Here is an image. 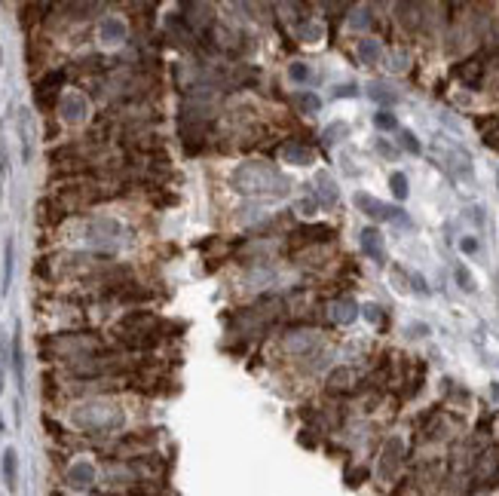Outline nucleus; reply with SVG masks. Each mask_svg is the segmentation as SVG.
<instances>
[{"mask_svg": "<svg viewBox=\"0 0 499 496\" xmlns=\"http://www.w3.org/2000/svg\"><path fill=\"white\" fill-rule=\"evenodd\" d=\"M404 463V441L401 438H389L380 450V468H377V475H380V481H392L395 475H399V468Z\"/></svg>", "mask_w": 499, "mask_h": 496, "instance_id": "4", "label": "nucleus"}, {"mask_svg": "<svg viewBox=\"0 0 499 496\" xmlns=\"http://www.w3.org/2000/svg\"><path fill=\"white\" fill-rule=\"evenodd\" d=\"M61 83H64V71H49L46 77L37 80V89L34 92H59Z\"/></svg>", "mask_w": 499, "mask_h": 496, "instance_id": "21", "label": "nucleus"}, {"mask_svg": "<svg viewBox=\"0 0 499 496\" xmlns=\"http://www.w3.org/2000/svg\"><path fill=\"white\" fill-rule=\"evenodd\" d=\"M288 77H291L294 83H310L312 77H316V73H312L307 64H291V68H288Z\"/></svg>", "mask_w": 499, "mask_h": 496, "instance_id": "28", "label": "nucleus"}, {"mask_svg": "<svg viewBox=\"0 0 499 496\" xmlns=\"http://www.w3.org/2000/svg\"><path fill=\"white\" fill-rule=\"evenodd\" d=\"M377 150H380V153H386V156H395V147H389L386 141H377Z\"/></svg>", "mask_w": 499, "mask_h": 496, "instance_id": "38", "label": "nucleus"}, {"mask_svg": "<svg viewBox=\"0 0 499 496\" xmlns=\"http://www.w3.org/2000/svg\"><path fill=\"white\" fill-rule=\"evenodd\" d=\"M0 426H4V420H0Z\"/></svg>", "mask_w": 499, "mask_h": 496, "instance_id": "41", "label": "nucleus"}, {"mask_svg": "<svg viewBox=\"0 0 499 496\" xmlns=\"http://www.w3.org/2000/svg\"><path fill=\"white\" fill-rule=\"evenodd\" d=\"M365 316L374 321V325H386V316L380 312V307H365Z\"/></svg>", "mask_w": 499, "mask_h": 496, "instance_id": "32", "label": "nucleus"}, {"mask_svg": "<svg viewBox=\"0 0 499 496\" xmlns=\"http://www.w3.org/2000/svg\"><path fill=\"white\" fill-rule=\"evenodd\" d=\"M300 37H303V40H319V37H322V31H319V28L316 25H303V31H300Z\"/></svg>", "mask_w": 499, "mask_h": 496, "instance_id": "33", "label": "nucleus"}, {"mask_svg": "<svg viewBox=\"0 0 499 496\" xmlns=\"http://www.w3.org/2000/svg\"><path fill=\"white\" fill-rule=\"evenodd\" d=\"M64 481H68V487H74V490H86V487H92V481H95V468H92V463H74L68 472H64Z\"/></svg>", "mask_w": 499, "mask_h": 496, "instance_id": "12", "label": "nucleus"}, {"mask_svg": "<svg viewBox=\"0 0 499 496\" xmlns=\"http://www.w3.org/2000/svg\"><path fill=\"white\" fill-rule=\"evenodd\" d=\"M380 55H383V49H380V43H377V40H371V37L358 40V59H362L365 64H377V61H380Z\"/></svg>", "mask_w": 499, "mask_h": 496, "instance_id": "20", "label": "nucleus"}, {"mask_svg": "<svg viewBox=\"0 0 499 496\" xmlns=\"http://www.w3.org/2000/svg\"><path fill=\"white\" fill-rule=\"evenodd\" d=\"M365 478H368V468H349V472H346V484L349 487H358Z\"/></svg>", "mask_w": 499, "mask_h": 496, "instance_id": "31", "label": "nucleus"}, {"mask_svg": "<svg viewBox=\"0 0 499 496\" xmlns=\"http://www.w3.org/2000/svg\"><path fill=\"white\" fill-rule=\"evenodd\" d=\"M491 392H493V395H496V398H499V383H493V386H491Z\"/></svg>", "mask_w": 499, "mask_h": 496, "instance_id": "40", "label": "nucleus"}, {"mask_svg": "<svg viewBox=\"0 0 499 496\" xmlns=\"http://www.w3.org/2000/svg\"><path fill=\"white\" fill-rule=\"evenodd\" d=\"M459 248H463V252H475L478 242H475V239H463V242H459Z\"/></svg>", "mask_w": 499, "mask_h": 496, "instance_id": "39", "label": "nucleus"}, {"mask_svg": "<svg viewBox=\"0 0 499 496\" xmlns=\"http://www.w3.org/2000/svg\"><path fill=\"white\" fill-rule=\"evenodd\" d=\"M101 37H105L107 43L126 40V22H123V18H117V16H107L105 22H101Z\"/></svg>", "mask_w": 499, "mask_h": 496, "instance_id": "16", "label": "nucleus"}, {"mask_svg": "<svg viewBox=\"0 0 499 496\" xmlns=\"http://www.w3.org/2000/svg\"><path fill=\"white\" fill-rule=\"evenodd\" d=\"M356 208L358 211H365V215H371L377 220H399V224H404V215H401V208H395V206H386V202L380 199H374L371 193H356Z\"/></svg>", "mask_w": 499, "mask_h": 496, "instance_id": "5", "label": "nucleus"}, {"mask_svg": "<svg viewBox=\"0 0 499 496\" xmlns=\"http://www.w3.org/2000/svg\"><path fill=\"white\" fill-rule=\"evenodd\" d=\"M298 208L303 211V215H312V211H316V208H319V202H316V199H303V202H300V206H298Z\"/></svg>", "mask_w": 499, "mask_h": 496, "instance_id": "35", "label": "nucleus"}, {"mask_svg": "<svg viewBox=\"0 0 499 496\" xmlns=\"http://www.w3.org/2000/svg\"><path fill=\"white\" fill-rule=\"evenodd\" d=\"M334 95H337V98H353V95H356V86H340Z\"/></svg>", "mask_w": 499, "mask_h": 496, "instance_id": "37", "label": "nucleus"}, {"mask_svg": "<svg viewBox=\"0 0 499 496\" xmlns=\"http://www.w3.org/2000/svg\"><path fill=\"white\" fill-rule=\"evenodd\" d=\"M181 9H187V13H209V6H199V4H184ZM184 22H187V25H193V28H202V25H209L206 22V18H202V16H184Z\"/></svg>", "mask_w": 499, "mask_h": 496, "instance_id": "26", "label": "nucleus"}, {"mask_svg": "<svg viewBox=\"0 0 499 496\" xmlns=\"http://www.w3.org/2000/svg\"><path fill=\"white\" fill-rule=\"evenodd\" d=\"M358 316V307H356V300H349V297H337L334 303H331V321L334 325H349Z\"/></svg>", "mask_w": 499, "mask_h": 496, "instance_id": "15", "label": "nucleus"}, {"mask_svg": "<svg viewBox=\"0 0 499 496\" xmlns=\"http://www.w3.org/2000/svg\"><path fill=\"white\" fill-rule=\"evenodd\" d=\"M0 59H4V52H0Z\"/></svg>", "mask_w": 499, "mask_h": 496, "instance_id": "42", "label": "nucleus"}, {"mask_svg": "<svg viewBox=\"0 0 499 496\" xmlns=\"http://www.w3.org/2000/svg\"><path fill=\"white\" fill-rule=\"evenodd\" d=\"M18 135H22V160L31 163L34 160V117H31V107L18 110Z\"/></svg>", "mask_w": 499, "mask_h": 496, "instance_id": "7", "label": "nucleus"}, {"mask_svg": "<svg viewBox=\"0 0 499 496\" xmlns=\"http://www.w3.org/2000/svg\"><path fill=\"white\" fill-rule=\"evenodd\" d=\"M64 215H68V206H64L59 196L37 202V220H40V224H59V220H64Z\"/></svg>", "mask_w": 499, "mask_h": 496, "instance_id": "11", "label": "nucleus"}, {"mask_svg": "<svg viewBox=\"0 0 499 496\" xmlns=\"http://www.w3.org/2000/svg\"><path fill=\"white\" fill-rule=\"evenodd\" d=\"M9 169V156H6V147H4V138H0V175Z\"/></svg>", "mask_w": 499, "mask_h": 496, "instance_id": "36", "label": "nucleus"}, {"mask_svg": "<svg viewBox=\"0 0 499 496\" xmlns=\"http://www.w3.org/2000/svg\"><path fill=\"white\" fill-rule=\"evenodd\" d=\"M399 138H401V147H404V150H408V153H420V150H423L420 141H417V135L408 132V129H404V132H401Z\"/></svg>", "mask_w": 499, "mask_h": 496, "instance_id": "29", "label": "nucleus"}, {"mask_svg": "<svg viewBox=\"0 0 499 496\" xmlns=\"http://www.w3.org/2000/svg\"><path fill=\"white\" fill-rule=\"evenodd\" d=\"M358 245H362V252L368 257H374L377 264L386 261V252H383V233L377 227H365L362 233H358Z\"/></svg>", "mask_w": 499, "mask_h": 496, "instance_id": "9", "label": "nucleus"}, {"mask_svg": "<svg viewBox=\"0 0 499 496\" xmlns=\"http://www.w3.org/2000/svg\"><path fill=\"white\" fill-rule=\"evenodd\" d=\"M411 282H413V291H417V294H426V291H429V288H426V279H423V276L411 273Z\"/></svg>", "mask_w": 499, "mask_h": 496, "instance_id": "34", "label": "nucleus"}, {"mask_svg": "<svg viewBox=\"0 0 499 496\" xmlns=\"http://www.w3.org/2000/svg\"><path fill=\"white\" fill-rule=\"evenodd\" d=\"M16 478H18V456H16V450L9 447V450H4V481L9 490H16Z\"/></svg>", "mask_w": 499, "mask_h": 496, "instance_id": "19", "label": "nucleus"}, {"mask_svg": "<svg viewBox=\"0 0 499 496\" xmlns=\"http://www.w3.org/2000/svg\"><path fill=\"white\" fill-rule=\"evenodd\" d=\"M368 95H371L374 101H386V105H395V101H399V95H395V92H389V86H383V83H371Z\"/></svg>", "mask_w": 499, "mask_h": 496, "instance_id": "22", "label": "nucleus"}, {"mask_svg": "<svg viewBox=\"0 0 499 496\" xmlns=\"http://www.w3.org/2000/svg\"><path fill=\"white\" fill-rule=\"evenodd\" d=\"M389 187H392V193H395V199H408V175L395 172L392 178H389Z\"/></svg>", "mask_w": 499, "mask_h": 496, "instance_id": "25", "label": "nucleus"}, {"mask_svg": "<svg viewBox=\"0 0 499 496\" xmlns=\"http://www.w3.org/2000/svg\"><path fill=\"white\" fill-rule=\"evenodd\" d=\"M454 276H457V282H459V288H463V291H475V279H472V273H469L463 264L454 266Z\"/></svg>", "mask_w": 499, "mask_h": 496, "instance_id": "27", "label": "nucleus"}, {"mask_svg": "<svg viewBox=\"0 0 499 496\" xmlns=\"http://www.w3.org/2000/svg\"><path fill=\"white\" fill-rule=\"evenodd\" d=\"M316 196H319V202H325V206H334V202H337V187L331 184L328 172L316 175Z\"/></svg>", "mask_w": 499, "mask_h": 496, "instance_id": "17", "label": "nucleus"}, {"mask_svg": "<svg viewBox=\"0 0 499 496\" xmlns=\"http://www.w3.org/2000/svg\"><path fill=\"white\" fill-rule=\"evenodd\" d=\"M59 110H61V117L68 119V123H80V119L89 114V101L83 98L80 92H68V95H61Z\"/></svg>", "mask_w": 499, "mask_h": 496, "instance_id": "6", "label": "nucleus"}, {"mask_svg": "<svg viewBox=\"0 0 499 496\" xmlns=\"http://www.w3.org/2000/svg\"><path fill=\"white\" fill-rule=\"evenodd\" d=\"M230 184L242 196H285L291 190V181L273 163H261V160L242 163L230 175Z\"/></svg>", "mask_w": 499, "mask_h": 496, "instance_id": "1", "label": "nucleus"}, {"mask_svg": "<svg viewBox=\"0 0 499 496\" xmlns=\"http://www.w3.org/2000/svg\"><path fill=\"white\" fill-rule=\"evenodd\" d=\"M13 367H16V380L22 386L25 380V362H22V340H18V331H16V340H13Z\"/></svg>", "mask_w": 499, "mask_h": 496, "instance_id": "23", "label": "nucleus"}, {"mask_svg": "<svg viewBox=\"0 0 499 496\" xmlns=\"http://www.w3.org/2000/svg\"><path fill=\"white\" fill-rule=\"evenodd\" d=\"M454 73L466 83L469 89H478V86H481V80H484V61H481V55H475V59H469V61H463V64H457Z\"/></svg>", "mask_w": 499, "mask_h": 496, "instance_id": "10", "label": "nucleus"}, {"mask_svg": "<svg viewBox=\"0 0 499 496\" xmlns=\"http://www.w3.org/2000/svg\"><path fill=\"white\" fill-rule=\"evenodd\" d=\"M374 126L377 129H395V114H389V110H380V114H374Z\"/></svg>", "mask_w": 499, "mask_h": 496, "instance_id": "30", "label": "nucleus"}, {"mask_svg": "<svg viewBox=\"0 0 499 496\" xmlns=\"http://www.w3.org/2000/svg\"><path fill=\"white\" fill-rule=\"evenodd\" d=\"M356 371L353 367H334V371L328 374V392H334V395H346V392H353V386H356Z\"/></svg>", "mask_w": 499, "mask_h": 496, "instance_id": "14", "label": "nucleus"}, {"mask_svg": "<svg viewBox=\"0 0 499 496\" xmlns=\"http://www.w3.org/2000/svg\"><path fill=\"white\" fill-rule=\"evenodd\" d=\"M334 227H328V224H307V227H294L291 230V236H288V242H285V252L294 254V252H300V248H307V245H316V242H328V239H334Z\"/></svg>", "mask_w": 499, "mask_h": 496, "instance_id": "3", "label": "nucleus"}, {"mask_svg": "<svg viewBox=\"0 0 499 496\" xmlns=\"http://www.w3.org/2000/svg\"><path fill=\"white\" fill-rule=\"evenodd\" d=\"M316 343H319V337L312 334V331H294V334H285V340H282L285 353H291V355L310 353V349L316 346Z\"/></svg>", "mask_w": 499, "mask_h": 496, "instance_id": "13", "label": "nucleus"}, {"mask_svg": "<svg viewBox=\"0 0 499 496\" xmlns=\"http://www.w3.org/2000/svg\"><path fill=\"white\" fill-rule=\"evenodd\" d=\"M344 135H349V126L340 119V123L325 129V138H322V141H325V144H337V141H344Z\"/></svg>", "mask_w": 499, "mask_h": 496, "instance_id": "24", "label": "nucleus"}, {"mask_svg": "<svg viewBox=\"0 0 499 496\" xmlns=\"http://www.w3.org/2000/svg\"><path fill=\"white\" fill-rule=\"evenodd\" d=\"M291 105L298 107V114H316V110L322 107V98L316 95V92H294Z\"/></svg>", "mask_w": 499, "mask_h": 496, "instance_id": "18", "label": "nucleus"}, {"mask_svg": "<svg viewBox=\"0 0 499 496\" xmlns=\"http://www.w3.org/2000/svg\"><path fill=\"white\" fill-rule=\"evenodd\" d=\"M279 153H282V160L291 163V165H310V163H316V150H312L307 141H285Z\"/></svg>", "mask_w": 499, "mask_h": 496, "instance_id": "8", "label": "nucleus"}, {"mask_svg": "<svg viewBox=\"0 0 499 496\" xmlns=\"http://www.w3.org/2000/svg\"><path fill=\"white\" fill-rule=\"evenodd\" d=\"M74 426L89 432V435H105L123 426V411L114 401H86L80 408H74Z\"/></svg>", "mask_w": 499, "mask_h": 496, "instance_id": "2", "label": "nucleus"}]
</instances>
